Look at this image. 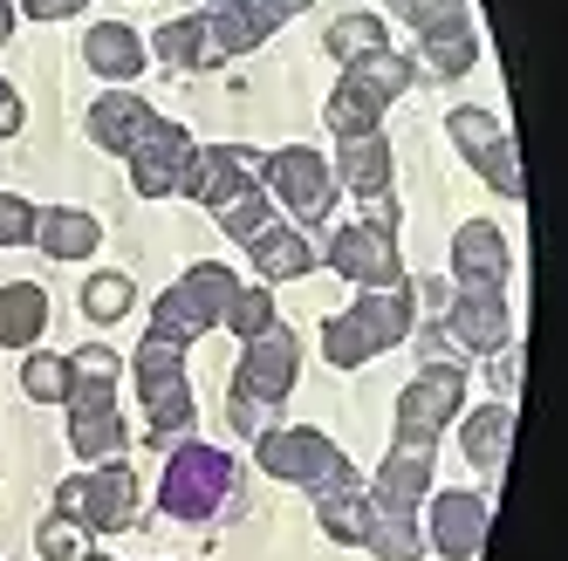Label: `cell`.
<instances>
[{"instance_id": "obj_4", "label": "cell", "mask_w": 568, "mask_h": 561, "mask_svg": "<svg viewBox=\"0 0 568 561\" xmlns=\"http://www.w3.org/2000/svg\"><path fill=\"white\" fill-rule=\"evenodd\" d=\"M412 62H404L397 49H377V55H363V62H349L343 69V83H336V96H329V131L336 137H371L377 124H384V110L412 90Z\"/></svg>"}, {"instance_id": "obj_46", "label": "cell", "mask_w": 568, "mask_h": 561, "mask_svg": "<svg viewBox=\"0 0 568 561\" xmlns=\"http://www.w3.org/2000/svg\"><path fill=\"white\" fill-rule=\"evenodd\" d=\"M83 561H110V554H97V548H90V554H83Z\"/></svg>"}, {"instance_id": "obj_14", "label": "cell", "mask_w": 568, "mask_h": 561, "mask_svg": "<svg viewBox=\"0 0 568 561\" xmlns=\"http://www.w3.org/2000/svg\"><path fill=\"white\" fill-rule=\"evenodd\" d=\"M507 336H514L507 288H459L453 295V308H445V343H453V349L494 356V349H507Z\"/></svg>"}, {"instance_id": "obj_3", "label": "cell", "mask_w": 568, "mask_h": 561, "mask_svg": "<svg viewBox=\"0 0 568 561\" xmlns=\"http://www.w3.org/2000/svg\"><path fill=\"white\" fill-rule=\"evenodd\" d=\"M233 479H240V466H233L220 446H199V438H185V446L165 459V479H158V513L199 528V520H213L220 507H233Z\"/></svg>"}, {"instance_id": "obj_27", "label": "cell", "mask_w": 568, "mask_h": 561, "mask_svg": "<svg viewBox=\"0 0 568 561\" xmlns=\"http://www.w3.org/2000/svg\"><path fill=\"white\" fill-rule=\"evenodd\" d=\"M124 438H131V425H124V411L116 405H75L69 411V446H75V459H116L124 452Z\"/></svg>"}, {"instance_id": "obj_10", "label": "cell", "mask_w": 568, "mask_h": 561, "mask_svg": "<svg viewBox=\"0 0 568 561\" xmlns=\"http://www.w3.org/2000/svg\"><path fill=\"white\" fill-rule=\"evenodd\" d=\"M459 405H466V370L432 356L397 397V446H438V431L459 418Z\"/></svg>"}, {"instance_id": "obj_31", "label": "cell", "mask_w": 568, "mask_h": 561, "mask_svg": "<svg viewBox=\"0 0 568 561\" xmlns=\"http://www.w3.org/2000/svg\"><path fill=\"white\" fill-rule=\"evenodd\" d=\"M322 42H329V55H336V62L349 69V62H363V55L390 49V34H384V21H377V14H336Z\"/></svg>"}, {"instance_id": "obj_13", "label": "cell", "mask_w": 568, "mask_h": 561, "mask_svg": "<svg viewBox=\"0 0 568 561\" xmlns=\"http://www.w3.org/2000/svg\"><path fill=\"white\" fill-rule=\"evenodd\" d=\"M322 261H329L343 280H356V288H397V280H404L397 239L377 233V226H336L329 247H322Z\"/></svg>"}, {"instance_id": "obj_15", "label": "cell", "mask_w": 568, "mask_h": 561, "mask_svg": "<svg viewBox=\"0 0 568 561\" xmlns=\"http://www.w3.org/2000/svg\"><path fill=\"white\" fill-rule=\"evenodd\" d=\"M185 172H192V137H185V124H158L131 144V185L144 192V198H172V192H185Z\"/></svg>"}, {"instance_id": "obj_17", "label": "cell", "mask_w": 568, "mask_h": 561, "mask_svg": "<svg viewBox=\"0 0 568 561\" xmlns=\"http://www.w3.org/2000/svg\"><path fill=\"white\" fill-rule=\"evenodd\" d=\"M261 178V157L240 151V144H192V172H185V198H199V206H226L233 192H247Z\"/></svg>"}, {"instance_id": "obj_44", "label": "cell", "mask_w": 568, "mask_h": 561, "mask_svg": "<svg viewBox=\"0 0 568 561\" xmlns=\"http://www.w3.org/2000/svg\"><path fill=\"white\" fill-rule=\"evenodd\" d=\"M14 21H21V8H14V0H0V49L14 42Z\"/></svg>"}, {"instance_id": "obj_9", "label": "cell", "mask_w": 568, "mask_h": 561, "mask_svg": "<svg viewBox=\"0 0 568 561\" xmlns=\"http://www.w3.org/2000/svg\"><path fill=\"white\" fill-rule=\"evenodd\" d=\"M261 178H267V198H274V206L295 213V226L329 220V206H336V172H329V157L308 151V144L267 151V157H261Z\"/></svg>"}, {"instance_id": "obj_26", "label": "cell", "mask_w": 568, "mask_h": 561, "mask_svg": "<svg viewBox=\"0 0 568 561\" xmlns=\"http://www.w3.org/2000/svg\"><path fill=\"white\" fill-rule=\"evenodd\" d=\"M371 493L356 487V479H336V487H322L315 493V520H322V534L329 541H356L363 548V534H371Z\"/></svg>"}, {"instance_id": "obj_6", "label": "cell", "mask_w": 568, "mask_h": 561, "mask_svg": "<svg viewBox=\"0 0 568 561\" xmlns=\"http://www.w3.org/2000/svg\"><path fill=\"white\" fill-rule=\"evenodd\" d=\"M240 295V280H233V267H220V261H199V267H185L165 295H158V308H151V329L158 336H172V343H199L206 329H220V315H226V302Z\"/></svg>"}, {"instance_id": "obj_28", "label": "cell", "mask_w": 568, "mask_h": 561, "mask_svg": "<svg viewBox=\"0 0 568 561\" xmlns=\"http://www.w3.org/2000/svg\"><path fill=\"white\" fill-rule=\"evenodd\" d=\"M42 329H49V295L34 288V280L0 288V343H8V349H34Z\"/></svg>"}, {"instance_id": "obj_23", "label": "cell", "mask_w": 568, "mask_h": 561, "mask_svg": "<svg viewBox=\"0 0 568 561\" xmlns=\"http://www.w3.org/2000/svg\"><path fill=\"white\" fill-rule=\"evenodd\" d=\"M34 247L49 261H83L103 247V226L83 206H34Z\"/></svg>"}, {"instance_id": "obj_37", "label": "cell", "mask_w": 568, "mask_h": 561, "mask_svg": "<svg viewBox=\"0 0 568 561\" xmlns=\"http://www.w3.org/2000/svg\"><path fill=\"white\" fill-rule=\"evenodd\" d=\"M220 323H226L240 343H247V336H261V329H274V323H281V308H274V295H267V288H240V295L226 302Z\"/></svg>"}, {"instance_id": "obj_45", "label": "cell", "mask_w": 568, "mask_h": 561, "mask_svg": "<svg viewBox=\"0 0 568 561\" xmlns=\"http://www.w3.org/2000/svg\"><path fill=\"white\" fill-rule=\"evenodd\" d=\"M206 8H247V0H206Z\"/></svg>"}, {"instance_id": "obj_43", "label": "cell", "mask_w": 568, "mask_h": 561, "mask_svg": "<svg viewBox=\"0 0 568 561\" xmlns=\"http://www.w3.org/2000/svg\"><path fill=\"white\" fill-rule=\"evenodd\" d=\"M14 131H21V96L0 83V137H14Z\"/></svg>"}, {"instance_id": "obj_33", "label": "cell", "mask_w": 568, "mask_h": 561, "mask_svg": "<svg viewBox=\"0 0 568 561\" xmlns=\"http://www.w3.org/2000/svg\"><path fill=\"white\" fill-rule=\"evenodd\" d=\"M390 14L412 28V34H445V28H473L466 21V0H390Z\"/></svg>"}, {"instance_id": "obj_22", "label": "cell", "mask_w": 568, "mask_h": 561, "mask_svg": "<svg viewBox=\"0 0 568 561\" xmlns=\"http://www.w3.org/2000/svg\"><path fill=\"white\" fill-rule=\"evenodd\" d=\"M83 62L103 75V83H138L144 62H151V49H144L138 28H124V21H97V28L83 34Z\"/></svg>"}, {"instance_id": "obj_18", "label": "cell", "mask_w": 568, "mask_h": 561, "mask_svg": "<svg viewBox=\"0 0 568 561\" xmlns=\"http://www.w3.org/2000/svg\"><path fill=\"white\" fill-rule=\"evenodd\" d=\"M514 254H507V233L494 220H466L453 233V280L459 288H507Z\"/></svg>"}, {"instance_id": "obj_38", "label": "cell", "mask_w": 568, "mask_h": 561, "mask_svg": "<svg viewBox=\"0 0 568 561\" xmlns=\"http://www.w3.org/2000/svg\"><path fill=\"white\" fill-rule=\"evenodd\" d=\"M21 239H34V206L0 192V247H21Z\"/></svg>"}, {"instance_id": "obj_19", "label": "cell", "mask_w": 568, "mask_h": 561, "mask_svg": "<svg viewBox=\"0 0 568 561\" xmlns=\"http://www.w3.org/2000/svg\"><path fill=\"white\" fill-rule=\"evenodd\" d=\"M432 493V446H397L390 438V452L371 479V500L377 507H397V513H418V500Z\"/></svg>"}, {"instance_id": "obj_1", "label": "cell", "mask_w": 568, "mask_h": 561, "mask_svg": "<svg viewBox=\"0 0 568 561\" xmlns=\"http://www.w3.org/2000/svg\"><path fill=\"white\" fill-rule=\"evenodd\" d=\"M418 323V288L412 280H397V288H363V302H349L343 315H329L322 323V349H329L336 370H356L371 364V356H384L390 343H404Z\"/></svg>"}, {"instance_id": "obj_21", "label": "cell", "mask_w": 568, "mask_h": 561, "mask_svg": "<svg viewBox=\"0 0 568 561\" xmlns=\"http://www.w3.org/2000/svg\"><path fill=\"white\" fill-rule=\"evenodd\" d=\"M151 124H158V110H151L138 90H103V96L90 103V144H103V151H116V157H131V144H138Z\"/></svg>"}, {"instance_id": "obj_25", "label": "cell", "mask_w": 568, "mask_h": 561, "mask_svg": "<svg viewBox=\"0 0 568 561\" xmlns=\"http://www.w3.org/2000/svg\"><path fill=\"white\" fill-rule=\"evenodd\" d=\"M336 178L356 192V198H384L390 192V144L371 131V137H343L336 144Z\"/></svg>"}, {"instance_id": "obj_40", "label": "cell", "mask_w": 568, "mask_h": 561, "mask_svg": "<svg viewBox=\"0 0 568 561\" xmlns=\"http://www.w3.org/2000/svg\"><path fill=\"white\" fill-rule=\"evenodd\" d=\"M14 8H21L28 21H69V14H83L90 0H14Z\"/></svg>"}, {"instance_id": "obj_32", "label": "cell", "mask_w": 568, "mask_h": 561, "mask_svg": "<svg viewBox=\"0 0 568 561\" xmlns=\"http://www.w3.org/2000/svg\"><path fill=\"white\" fill-rule=\"evenodd\" d=\"M21 390H28V405H62V397H69V356H55V349H28Z\"/></svg>"}, {"instance_id": "obj_16", "label": "cell", "mask_w": 568, "mask_h": 561, "mask_svg": "<svg viewBox=\"0 0 568 561\" xmlns=\"http://www.w3.org/2000/svg\"><path fill=\"white\" fill-rule=\"evenodd\" d=\"M432 513H425V548H438L445 561H473L486 548V520H494V507H486V493H425Z\"/></svg>"}, {"instance_id": "obj_8", "label": "cell", "mask_w": 568, "mask_h": 561, "mask_svg": "<svg viewBox=\"0 0 568 561\" xmlns=\"http://www.w3.org/2000/svg\"><path fill=\"white\" fill-rule=\"evenodd\" d=\"M254 459H261V472L288 479V487H308V493H322V487H336V479H349L343 446H336V438H322L315 425L261 431V438H254Z\"/></svg>"}, {"instance_id": "obj_24", "label": "cell", "mask_w": 568, "mask_h": 561, "mask_svg": "<svg viewBox=\"0 0 568 561\" xmlns=\"http://www.w3.org/2000/svg\"><path fill=\"white\" fill-rule=\"evenodd\" d=\"M459 452H466L479 472H500V466H507V452H514V411H507V397L459 418Z\"/></svg>"}, {"instance_id": "obj_2", "label": "cell", "mask_w": 568, "mask_h": 561, "mask_svg": "<svg viewBox=\"0 0 568 561\" xmlns=\"http://www.w3.org/2000/svg\"><path fill=\"white\" fill-rule=\"evenodd\" d=\"M261 42H267V28L247 8H206V14H179L158 28L151 55L165 69H220L233 55H254Z\"/></svg>"}, {"instance_id": "obj_12", "label": "cell", "mask_w": 568, "mask_h": 561, "mask_svg": "<svg viewBox=\"0 0 568 561\" xmlns=\"http://www.w3.org/2000/svg\"><path fill=\"white\" fill-rule=\"evenodd\" d=\"M295 377H302V343H295V329H261V336H247V349H240V370H233V397H247V405H261V411H274L281 397L295 390Z\"/></svg>"}, {"instance_id": "obj_20", "label": "cell", "mask_w": 568, "mask_h": 561, "mask_svg": "<svg viewBox=\"0 0 568 561\" xmlns=\"http://www.w3.org/2000/svg\"><path fill=\"white\" fill-rule=\"evenodd\" d=\"M247 254H254V274L261 280H302V274H315L322 267V247L302 233V226H281V220H267L254 239H247Z\"/></svg>"}, {"instance_id": "obj_11", "label": "cell", "mask_w": 568, "mask_h": 561, "mask_svg": "<svg viewBox=\"0 0 568 561\" xmlns=\"http://www.w3.org/2000/svg\"><path fill=\"white\" fill-rule=\"evenodd\" d=\"M445 131H453V144H459V157L494 185L500 198H527V178H520V151H514V137H507V124L494 110H473V103H459L453 116H445Z\"/></svg>"}, {"instance_id": "obj_29", "label": "cell", "mask_w": 568, "mask_h": 561, "mask_svg": "<svg viewBox=\"0 0 568 561\" xmlns=\"http://www.w3.org/2000/svg\"><path fill=\"white\" fill-rule=\"evenodd\" d=\"M412 69L438 75V83H459V75L479 62V34L473 28H445V34H418V55H404Z\"/></svg>"}, {"instance_id": "obj_5", "label": "cell", "mask_w": 568, "mask_h": 561, "mask_svg": "<svg viewBox=\"0 0 568 561\" xmlns=\"http://www.w3.org/2000/svg\"><path fill=\"white\" fill-rule=\"evenodd\" d=\"M131 377H138V397H144V418H151V438L172 446L179 431H192V384H185V343L172 336H144L138 356H131Z\"/></svg>"}, {"instance_id": "obj_41", "label": "cell", "mask_w": 568, "mask_h": 561, "mask_svg": "<svg viewBox=\"0 0 568 561\" xmlns=\"http://www.w3.org/2000/svg\"><path fill=\"white\" fill-rule=\"evenodd\" d=\"M500 364H494V384H500V397H520V343L514 349H494Z\"/></svg>"}, {"instance_id": "obj_30", "label": "cell", "mask_w": 568, "mask_h": 561, "mask_svg": "<svg viewBox=\"0 0 568 561\" xmlns=\"http://www.w3.org/2000/svg\"><path fill=\"white\" fill-rule=\"evenodd\" d=\"M371 507H377V500H371ZM363 548H371L377 561H425V528H418V513L377 507V513H371V534H363Z\"/></svg>"}, {"instance_id": "obj_36", "label": "cell", "mask_w": 568, "mask_h": 561, "mask_svg": "<svg viewBox=\"0 0 568 561\" xmlns=\"http://www.w3.org/2000/svg\"><path fill=\"white\" fill-rule=\"evenodd\" d=\"M34 554H42V561H83L90 554V528L69 520V513H49L42 528H34Z\"/></svg>"}, {"instance_id": "obj_34", "label": "cell", "mask_w": 568, "mask_h": 561, "mask_svg": "<svg viewBox=\"0 0 568 561\" xmlns=\"http://www.w3.org/2000/svg\"><path fill=\"white\" fill-rule=\"evenodd\" d=\"M131 302H138L131 274H90V288H83V315H90V323H124Z\"/></svg>"}, {"instance_id": "obj_35", "label": "cell", "mask_w": 568, "mask_h": 561, "mask_svg": "<svg viewBox=\"0 0 568 561\" xmlns=\"http://www.w3.org/2000/svg\"><path fill=\"white\" fill-rule=\"evenodd\" d=\"M274 220V198L261 192V185H247V192H233L226 206H220V226H226V239H240V247H247V239L261 233Z\"/></svg>"}, {"instance_id": "obj_39", "label": "cell", "mask_w": 568, "mask_h": 561, "mask_svg": "<svg viewBox=\"0 0 568 561\" xmlns=\"http://www.w3.org/2000/svg\"><path fill=\"white\" fill-rule=\"evenodd\" d=\"M302 8H308V0H247V14H254V21H261V28H267V34H274V28H281V21H295V14H302Z\"/></svg>"}, {"instance_id": "obj_42", "label": "cell", "mask_w": 568, "mask_h": 561, "mask_svg": "<svg viewBox=\"0 0 568 561\" xmlns=\"http://www.w3.org/2000/svg\"><path fill=\"white\" fill-rule=\"evenodd\" d=\"M363 206H371V220H363V226H377V233L397 239V198H390V192H384V198H363Z\"/></svg>"}, {"instance_id": "obj_7", "label": "cell", "mask_w": 568, "mask_h": 561, "mask_svg": "<svg viewBox=\"0 0 568 561\" xmlns=\"http://www.w3.org/2000/svg\"><path fill=\"white\" fill-rule=\"evenodd\" d=\"M55 513L83 520L90 534H124V528H138V472L124 466V452L97 459V472L62 479V487H55Z\"/></svg>"}]
</instances>
